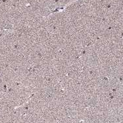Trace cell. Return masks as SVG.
Returning <instances> with one entry per match:
<instances>
[{
	"label": "cell",
	"instance_id": "6da1fadb",
	"mask_svg": "<svg viewBox=\"0 0 123 123\" xmlns=\"http://www.w3.org/2000/svg\"><path fill=\"white\" fill-rule=\"evenodd\" d=\"M80 122H81V121H79V122H77V123H79Z\"/></svg>",
	"mask_w": 123,
	"mask_h": 123
}]
</instances>
